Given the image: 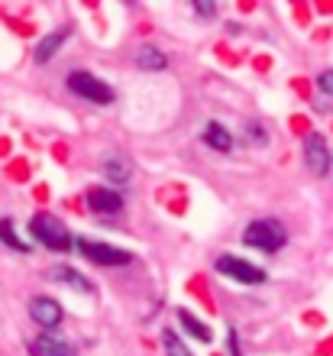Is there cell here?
<instances>
[{
  "instance_id": "9",
  "label": "cell",
  "mask_w": 333,
  "mask_h": 356,
  "mask_svg": "<svg viewBox=\"0 0 333 356\" xmlns=\"http://www.w3.org/2000/svg\"><path fill=\"white\" fill-rule=\"evenodd\" d=\"M29 353L33 356H74V347L65 343V340L52 337V334H46V337L29 340Z\"/></svg>"
},
{
  "instance_id": "2",
  "label": "cell",
  "mask_w": 333,
  "mask_h": 356,
  "mask_svg": "<svg viewBox=\"0 0 333 356\" xmlns=\"http://www.w3.org/2000/svg\"><path fill=\"white\" fill-rule=\"evenodd\" d=\"M29 230H33V236H36L42 246H49V250H68V246H72V234H68L65 224L52 214H36L29 220Z\"/></svg>"
},
{
  "instance_id": "11",
  "label": "cell",
  "mask_w": 333,
  "mask_h": 356,
  "mask_svg": "<svg viewBox=\"0 0 333 356\" xmlns=\"http://www.w3.org/2000/svg\"><path fill=\"white\" fill-rule=\"evenodd\" d=\"M136 65L143 72H162V68H168V56L156 46H143L136 52Z\"/></svg>"
},
{
  "instance_id": "4",
  "label": "cell",
  "mask_w": 333,
  "mask_h": 356,
  "mask_svg": "<svg viewBox=\"0 0 333 356\" xmlns=\"http://www.w3.org/2000/svg\"><path fill=\"white\" fill-rule=\"evenodd\" d=\"M217 272L243 282V285H259V282H266V269L246 263V259H236V256H230V253H223L220 259H217Z\"/></svg>"
},
{
  "instance_id": "5",
  "label": "cell",
  "mask_w": 333,
  "mask_h": 356,
  "mask_svg": "<svg viewBox=\"0 0 333 356\" xmlns=\"http://www.w3.org/2000/svg\"><path fill=\"white\" fill-rule=\"evenodd\" d=\"M78 250H81L84 259H94L97 266H130L133 256L127 250H117V246H107V243H91V240H78Z\"/></svg>"
},
{
  "instance_id": "13",
  "label": "cell",
  "mask_w": 333,
  "mask_h": 356,
  "mask_svg": "<svg viewBox=\"0 0 333 356\" xmlns=\"http://www.w3.org/2000/svg\"><path fill=\"white\" fill-rule=\"evenodd\" d=\"M49 279H56V282H65L68 289H74V291H91L94 285L88 279H84L81 272H74V269H68V266H56V269L49 272Z\"/></svg>"
},
{
  "instance_id": "18",
  "label": "cell",
  "mask_w": 333,
  "mask_h": 356,
  "mask_svg": "<svg viewBox=\"0 0 333 356\" xmlns=\"http://www.w3.org/2000/svg\"><path fill=\"white\" fill-rule=\"evenodd\" d=\"M162 343H165V356H191V350L181 343V337H178L175 330H165V334H162Z\"/></svg>"
},
{
  "instance_id": "16",
  "label": "cell",
  "mask_w": 333,
  "mask_h": 356,
  "mask_svg": "<svg viewBox=\"0 0 333 356\" xmlns=\"http://www.w3.org/2000/svg\"><path fill=\"white\" fill-rule=\"evenodd\" d=\"M0 243H7L10 250H17V253H29V243L17 236V230H13V220H10V217H0Z\"/></svg>"
},
{
  "instance_id": "19",
  "label": "cell",
  "mask_w": 333,
  "mask_h": 356,
  "mask_svg": "<svg viewBox=\"0 0 333 356\" xmlns=\"http://www.w3.org/2000/svg\"><path fill=\"white\" fill-rule=\"evenodd\" d=\"M246 136H250V143H256V146H262V143H268V133L262 130L259 123H250V127H246Z\"/></svg>"
},
{
  "instance_id": "10",
  "label": "cell",
  "mask_w": 333,
  "mask_h": 356,
  "mask_svg": "<svg viewBox=\"0 0 333 356\" xmlns=\"http://www.w3.org/2000/svg\"><path fill=\"white\" fill-rule=\"evenodd\" d=\"M101 172L111 181H117V185H127L130 181V162H127V156H120V152H107L101 159Z\"/></svg>"
},
{
  "instance_id": "15",
  "label": "cell",
  "mask_w": 333,
  "mask_h": 356,
  "mask_svg": "<svg viewBox=\"0 0 333 356\" xmlns=\"http://www.w3.org/2000/svg\"><path fill=\"white\" fill-rule=\"evenodd\" d=\"M65 39H68V29H58V33H49V36H46V39H42V42H39V46H36V62H39V65H46L49 58H52V56H56V52H58V49H62V42H65Z\"/></svg>"
},
{
  "instance_id": "3",
  "label": "cell",
  "mask_w": 333,
  "mask_h": 356,
  "mask_svg": "<svg viewBox=\"0 0 333 356\" xmlns=\"http://www.w3.org/2000/svg\"><path fill=\"white\" fill-rule=\"evenodd\" d=\"M68 88L91 104H113V88L104 85L101 78L88 75V72H72V75H68Z\"/></svg>"
},
{
  "instance_id": "12",
  "label": "cell",
  "mask_w": 333,
  "mask_h": 356,
  "mask_svg": "<svg viewBox=\"0 0 333 356\" xmlns=\"http://www.w3.org/2000/svg\"><path fill=\"white\" fill-rule=\"evenodd\" d=\"M314 107H317L320 113H330V111H333V72H324V75H317Z\"/></svg>"
},
{
  "instance_id": "7",
  "label": "cell",
  "mask_w": 333,
  "mask_h": 356,
  "mask_svg": "<svg viewBox=\"0 0 333 356\" xmlns=\"http://www.w3.org/2000/svg\"><path fill=\"white\" fill-rule=\"evenodd\" d=\"M88 207L94 214H120L123 211V197L111 188H91L88 191Z\"/></svg>"
},
{
  "instance_id": "14",
  "label": "cell",
  "mask_w": 333,
  "mask_h": 356,
  "mask_svg": "<svg viewBox=\"0 0 333 356\" xmlns=\"http://www.w3.org/2000/svg\"><path fill=\"white\" fill-rule=\"evenodd\" d=\"M204 143H207V146H213L217 152H230L233 149L230 130H223L220 123H207V127H204Z\"/></svg>"
},
{
  "instance_id": "6",
  "label": "cell",
  "mask_w": 333,
  "mask_h": 356,
  "mask_svg": "<svg viewBox=\"0 0 333 356\" xmlns=\"http://www.w3.org/2000/svg\"><path fill=\"white\" fill-rule=\"evenodd\" d=\"M330 149H327V140L320 136V133H311V136H304V162L307 169L317 172V175H327L330 172Z\"/></svg>"
},
{
  "instance_id": "21",
  "label": "cell",
  "mask_w": 333,
  "mask_h": 356,
  "mask_svg": "<svg viewBox=\"0 0 333 356\" xmlns=\"http://www.w3.org/2000/svg\"><path fill=\"white\" fill-rule=\"evenodd\" d=\"M227 337H230V356H240V350H236V330H230Z\"/></svg>"
},
{
  "instance_id": "1",
  "label": "cell",
  "mask_w": 333,
  "mask_h": 356,
  "mask_svg": "<svg viewBox=\"0 0 333 356\" xmlns=\"http://www.w3.org/2000/svg\"><path fill=\"white\" fill-rule=\"evenodd\" d=\"M243 240H246L250 246H256V250L275 253V250H282V246L288 243V234L278 220H272V217H259V220H252V224L246 227Z\"/></svg>"
},
{
  "instance_id": "8",
  "label": "cell",
  "mask_w": 333,
  "mask_h": 356,
  "mask_svg": "<svg viewBox=\"0 0 333 356\" xmlns=\"http://www.w3.org/2000/svg\"><path fill=\"white\" fill-rule=\"evenodd\" d=\"M29 314H33V321L42 324V327L62 324V308H58V301H52V298H33L29 301Z\"/></svg>"
},
{
  "instance_id": "20",
  "label": "cell",
  "mask_w": 333,
  "mask_h": 356,
  "mask_svg": "<svg viewBox=\"0 0 333 356\" xmlns=\"http://www.w3.org/2000/svg\"><path fill=\"white\" fill-rule=\"evenodd\" d=\"M195 10L201 17H217V7H213V3H195Z\"/></svg>"
},
{
  "instance_id": "17",
  "label": "cell",
  "mask_w": 333,
  "mask_h": 356,
  "mask_svg": "<svg viewBox=\"0 0 333 356\" xmlns=\"http://www.w3.org/2000/svg\"><path fill=\"white\" fill-rule=\"evenodd\" d=\"M178 321H181V327H185L195 340H201V343H207V340H211V330H207V324H201V321H197L191 311H178Z\"/></svg>"
}]
</instances>
